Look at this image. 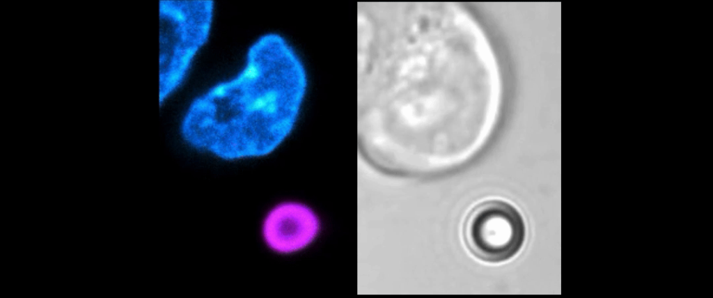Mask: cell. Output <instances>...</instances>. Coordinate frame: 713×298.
Returning <instances> with one entry per match:
<instances>
[{
  "label": "cell",
  "mask_w": 713,
  "mask_h": 298,
  "mask_svg": "<svg viewBox=\"0 0 713 298\" xmlns=\"http://www.w3.org/2000/svg\"><path fill=\"white\" fill-rule=\"evenodd\" d=\"M307 88L304 65L290 44L279 34L263 35L235 76L192 100L181 137L194 150L226 162L268 156L292 132Z\"/></svg>",
  "instance_id": "obj_1"
},
{
  "label": "cell",
  "mask_w": 713,
  "mask_h": 298,
  "mask_svg": "<svg viewBox=\"0 0 713 298\" xmlns=\"http://www.w3.org/2000/svg\"><path fill=\"white\" fill-rule=\"evenodd\" d=\"M159 104L185 81L194 57L207 41L213 17L210 0H160Z\"/></svg>",
  "instance_id": "obj_2"
},
{
  "label": "cell",
  "mask_w": 713,
  "mask_h": 298,
  "mask_svg": "<svg viewBox=\"0 0 713 298\" xmlns=\"http://www.w3.org/2000/svg\"><path fill=\"white\" fill-rule=\"evenodd\" d=\"M462 237L468 251L476 258L501 263L514 258L526 237L525 220L510 203L489 199L477 204L467 214Z\"/></svg>",
  "instance_id": "obj_3"
},
{
  "label": "cell",
  "mask_w": 713,
  "mask_h": 298,
  "mask_svg": "<svg viewBox=\"0 0 713 298\" xmlns=\"http://www.w3.org/2000/svg\"><path fill=\"white\" fill-rule=\"evenodd\" d=\"M260 233L271 251L289 256L302 252L316 242L321 223L317 214L305 204L283 201L265 214Z\"/></svg>",
  "instance_id": "obj_4"
}]
</instances>
